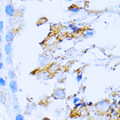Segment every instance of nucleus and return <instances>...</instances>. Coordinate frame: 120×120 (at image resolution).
Masks as SVG:
<instances>
[{
  "mask_svg": "<svg viewBox=\"0 0 120 120\" xmlns=\"http://www.w3.org/2000/svg\"><path fill=\"white\" fill-rule=\"evenodd\" d=\"M53 97L56 99H64L66 97V93L64 89H56L54 93H53Z\"/></svg>",
  "mask_w": 120,
  "mask_h": 120,
  "instance_id": "f257e3e1",
  "label": "nucleus"
},
{
  "mask_svg": "<svg viewBox=\"0 0 120 120\" xmlns=\"http://www.w3.org/2000/svg\"><path fill=\"white\" fill-rule=\"evenodd\" d=\"M5 11L7 15L9 16H13L15 14V8L11 4L7 5L5 6Z\"/></svg>",
  "mask_w": 120,
  "mask_h": 120,
  "instance_id": "f03ea898",
  "label": "nucleus"
},
{
  "mask_svg": "<svg viewBox=\"0 0 120 120\" xmlns=\"http://www.w3.org/2000/svg\"><path fill=\"white\" fill-rule=\"evenodd\" d=\"M9 87L13 93H16L18 91V85H17L16 81L15 80H11L10 81Z\"/></svg>",
  "mask_w": 120,
  "mask_h": 120,
  "instance_id": "7ed1b4c3",
  "label": "nucleus"
},
{
  "mask_svg": "<svg viewBox=\"0 0 120 120\" xmlns=\"http://www.w3.org/2000/svg\"><path fill=\"white\" fill-rule=\"evenodd\" d=\"M108 102L106 101H101L100 102H98V104L96 105V107L99 110H104V108L108 107Z\"/></svg>",
  "mask_w": 120,
  "mask_h": 120,
  "instance_id": "20e7f679",
  "label": "nucleus"
},
{
  "mask_svg": "<svg viewBox=\"0 0 120 120\" xmlns=\"http://www.w3.org/2000/svg\"><path fill=\"white\" fill-rule=\"evenodd\" d=\"M4 50H5V52L6 53L7 55H10V54L13 51V45H12V44L11 43H7L5 45Z\"/></svg>",
  "mask_w": 120,
  "mask_h": 120,
  "instance_id": "39448f33",
  "label": "nucleus"
},
{
  "mask_svg": "<svg viewBox=\"0 0 120 120\" xmlns=\"http://www.w3.org/2000/svg\"><path fill=\"white\" fill-rule=\"evenodd\" d=\"M13 39H14L13 33L11 31H8L6 33V35H5V41L7 43H11V41H13Z\"/></svg>",
  "mask_w": 120,
  "mask_h": 120,
  "instance_id": "423d86ee",
  "label": "nucleus"
},
{
  "mask_svg": "<svg viewBox=\"0 0 120 120\" xmlns=\"http://www.w3.org/2000/svg\"><path fill=\"white\" fill-rule=\"evenodd\" d=\"M8 75H9V78L11 79H14V78H15V74L13 70H9L8 71Z\"/></svg>",
  "mask_w": 120,
  "mask_h": 120,
  "instance_id": "0eeeda50",
  "label": "nucleus"
},
{
  "mask_svg": "<svg viewBox=\"0 0 120 120\" xmlns=\"http://www.w3.org/2000/svg\"><path fill=\"white\" fill-rule=\"evenodd\" d=\"M70 7L71 8H70V11H71V13H78L79 11V9L78 7L72 6Z\"/></svg>",
  "mask_w": 120,
  "mask_h": 120,
  "instance_id": "6e6552de",
  "label": "nucleus"
},
{
  "mask_svg": "<svg viewBox=\"0 0 120 120\" xmlns=\"http://www.w3.org/2000/svg\"><path fill=\"white\" fill-rule=\"evenodd\" d=\"M6 61L7 62V64L9 65L13 64V60H12V57L11 55H8L7 57L6 58Z\"/></svg>",
  "mask_w": 120,
  "mask_h": 120,
  "instance_id": "1a4fd4ad",
  "label": "nucleus"
},
{
  "mask_svg": "<svg viewBox=\"0 0 120 120\" xmlns=\"http://www.w3.org/2000/svg\"><path fill=\"white\" fill-rule=\"evenodd\" d=\"M85 35L87 36H91L93 35V32H92V30H88L85 32Z\"/></svg>",
  "mask_w": 120,
  "mask_h": 120,
  "instance_id": "9d476101",
  "label": "nucleus"
},
{
  "mask_svg": "<svg viewBox=\"0 0 120 120\" xmlns=\"http://www.w3.org/2000/svg\"><path fill=\"white\" fill-rule=\"evenodd\" d=\"M0 85L2 87H4L6 85V82L5 81V79L3 78H1V77H0Z\"/></svg>",
  "mask_w": 120,
  "mask_h": 120,
  "instance_id": "9b49d317",
  "label": "nucleus"
},
{
  "mask_svg": "<svg viewBox=\"0 0 120 120\" xmlns=\"http://www.w3.org/2000/svg\"><path fill=\"white\" fill-rule=\"evenodd\" d=\"M15 120H24V118L21 114H18L15 117Z\"/></svg>",
  "mask_w": 120,
  "mask_h": 120,
  "instance_id": "f8f14e48",
  "label": "nucleus"
},
{
  "mask_svg": "<svg viewBox=\"0 0 120 120\" xmlns=\"http://www.w3.org/2000/svg\"><path fill=\"white\" fill-rule=\"evenodd\" d=\"M76 79H77V81H78V82H79V81L82 79V75H78L77 77H76Z\"/></svg>",
  "mask_w": 120,
  "mask_h": 120,
  "instance_id": "ddd939ff",
  "label": "nucleus"
},
{
  "mask_svg": "<svg viewBox=\"0 0 120 120\" xmlns=\"http://www.w3.org/2000/svg\"><path fill=\"white\" fill-rule=\"evenodd\" d=\"M80 101V98H78V97H75L74 98V103L75 104H77V103H78V102L79 101Z\"/></svg>",
  "mask_w": 120,
  "mask_h": 120,
  "instance_id": "4468645a",
  "label": "nucleus"
},
{
  "mask_svg": "<svg viewBox=\"0 0 120 120\" xmlns=\"http://www.w3.org/2000/svg\"><path fill=\"white\" fill-rule=\"evenodd\" d=\"M3 28V21H0V32L2 31Z\"/></svg>",
  "mask_w": 120,
  "mask_h": 120,
  "instance_id": "2eb2a0df",
  "label": "nucleus"
},
{
  "mask_svg": "<svg viewBox=\"0 0 120 120\" xmlns=\"http://www.w3.org/2000/svg\"><path fill=\"white\" fill-rule=\"evenodd\" d=\"M86 102H83V103H82V104H81V105H80V106H81V107H85V106H86Z\"/></svg>",
  "mask_w": 120,
  "mask_h": 120,
  "instance_id": "dca6fc26",
  "label": "nucleus"
},
{
  "mask_svg": "<svg viewBox=\"0 0 120 120\" xmlns=\"http://www.w3.org/2000/svg\"><path fill=\"white\" fill-rule=\"evenodd\" d=\"M3 63L1 62H0V70L3 68Z\"/></svg>",
  "mask_w": 120,
  "mask_h": 120,
  "instance_id": "f3484780",
  "label": "nucleus"
},
{
  "mask_svg": "<svg viewBox=\"0 0 120 120\" xmlns=\"http://www.w3.org/2000/svg\"><path fill=\"white\" fill-rule=\"evenodd\" d=\"M81 105V103H77V104H75V108H78V106H79Z\"/></svg>",
  "mask_w": 120,
  "mask_h": 120,
  "instance_id": "a211bd4d",
  "label": "nucleus"
},
{
  "mask_svg": "<svg viewBox=\"0 0 120 120\" xmlns=\"http://www.w3.org/2000/svg\"><path fill=\"white\" fill-rule=\"evenodd\" d=\"M2 41V37H1V34H0V43H1V42Z\"/></svg>",
  "mask_w": 120,
  "mask_h": 120,
  "instance_id": "6ab92c4d",
  "label": "nucleus"
},
{
  "mask_svg": "<svg viewBox=\"0 0 120 120\" xmlns=\"http://www.w3.org/2000/svg\"><path fill=\"white\" fill-rule=\"evenodd\" d=\"M2 59V54H1V52H0V59Z\"/></svg>",
  "mask_w": 120,
  "mask_h": 120,
  "instance_id": "aec40b11",
  "label": "nucleus"
},
{
  "mask_svg": "<svg viewBox=\"0 0 120 120\" xmlns=\"http://www.w3.org/2000/svg\"><path fill=\"white\" fill-rule=\"evenodd\" d=\"M42 120H50L48 119V118H44V119H43Z\"/></svg>",
  "mask_w": 120,
  "mask_h": 120,
  "instance_id": "412c9836",
  "label": "nucleus"
},
{
  "mask_svg": "<svg viewBox=\"0 0 120 120\" xmlns=\"http://www.w3.org/2000/svg\"><path fill=\"white\" fill-rule=\"evenodd\" d=\"M91 104H92V102H89V103L88 104V105H89V106H91Z\"/></svg>",
  "mask_w": 120,
  "mask_h": 120,
  "instance_id": "4be33fe9",
  "label": "nucleus"
}]
</instances>
